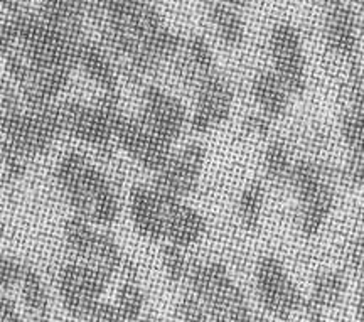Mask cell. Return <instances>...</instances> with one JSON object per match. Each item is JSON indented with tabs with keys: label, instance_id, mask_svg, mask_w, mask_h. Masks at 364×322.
Returning a JSON list of instances; mask_svg holds the SVG:
<instances>
[{
	"label": "cell",
	"instance_id": "1",
	"mask_svg": "<svg viewBox=\"0 0 364 322\" xmlns=\"http://www.w3.org/2000/svg\"><path fill=\"white\" fill-rule=\"evenodd\" d=\"M189 292L206 307L211 322H258L247 296L223 263H191L188 277Z\"/></svg>",
	"mask_w": 364,
	"mask_h": 322
},
{
	"label": "cell",
	"instance_id": "2",
	"mask_svg": "<svg viewBox=\"0 0 364 322\" xmlns=\"http://www.w3.org/2000/svg\"><path fill=\"white\" fill-rule=\"evenodd\" d=\"M289 186L297 196L300 231L307 238L316 237L327 225L334 210L336 194L329 172L318 162L297 161Z\"/></svg>",
	"mask_w": 364,
	"mask_h": 322
},
{
	"label": "cell",
	"instance_id": "3",
	"mask_svg": "<svg viewBox=\"0 0 364 322\" xmlns=\"http://www.w3.org/2000/svg\"><path fill=\"white\" fill-rule=\"evenodd\" d=\"M63 134L93 145L102 151L115 137L117 122L124 113L118 103V93H103L95 105L80 102L58 103Z\"/></svg>",
	"mask_w": 364,
	"mask_h": 322
},
{
	"label": "cell",
	"instance_id": "4",
	"mask_svg": "<svg viewBox=\"0 0 364 322\" xmlns=\"http://www.w3.org/2000/svg\"><path fill=\"white\" fill-rule=\"evenodd\" d=\"M255 287L262 307L275 319L287 321L302 311L304 299L297 284L275 255H262L255 267Z\"/></svg>",
	"mask_w": 364,
	"mask_h": 322
},
{
	"label": "cell",
	"instance_id": "5",
	"mask_svg": "<svg viewBox=\"0 0 364 322\" xmlns=\"http://www.w3.org/2000/svg\"><path fill=\"white\" fill-rule=\"evenodd\" d=\"M112 277L90 263H68L59 272V297L75 319L88 321L95 304L102 301Z\"/></svg>",
	"mask_w": 364,
	"mask_h": 322
},
{
	"label": "cell",
	"instance_id": "6",
	"mask_svg": "<svg viewBox=\"0 0 364 322\" xmlns=\"http://www.w3.org/2000/svg\"><path fill=\"white\" fill-rule=\"evenodd\" d=\"M66 198L71 203L75 215L85 218L100 228L113 225L120 215V201L115 189L107 176L93 164L66 193Z\"/></svg>",
	"mask_w": 364,
	"mask_h": 322
},
{
	"label": "cell",
	"instance_id": "7",
	"mask_svg": "<svg viewBox=\"0 0 364 322\" xmlns=\"http://www.w3.org/2000/svg\"><path fill=\"white\" fill-rule=\"evenodd\" d=\"M206 166V149L198 142L186 144L172 152L169 161L154 174L152 188L167 201H186L203 178Z\"/></svg>",
	"mask_w": 364,
	"mask_h": 322
},
{
	"label": "cell",
	"instance_id": "8",
	"mask_svg": "<svg viewBox=\"0 0 364 322\" xmlns=\"http://www.w3.org/2000/svg\"><path fill=\"white\" fill-rule=\"evenodd\" d=\"M268 51L272 61L270 70L287 86L292 97L306 92L307 61L297 27L290 22H279L273 26L268 39Z\"/></svg>",
	"mask_w": 364,
	"mask_h": 322
},
{
	"label": "cell",
	"instance_id": "9",
	"mask_svg": "<svg viewBox=\"0 0 364 322\" xmlns=\"http://www.w3.org/2000/svg\"><path fill=\"white\" fill-rule=\"evenodd\" d=\"M235 108V93L231 85L211 73L198 81L193 112L189 113V127L194 134L204 135L230 120Z\"/></svg>",
	"mask_w": 364,
	"mask_h": 322
},
{
	"label": "cell",
	"instance_id": "10",
	"mask_svg": "<svg viewBox=\"0 0 364 322\" xmlns=\"http://www.w3.org/2000/svg\"><path fill=\"white\" fill-rule=\"evenodd\" d=\"M113 140L136 164L152 174L161 171L174 152V145L154 134L139 117L122 115L117 122Z\"/></svg>",
	"mask_w": 364,
	"mask_h": 322
},
{
	"label": "cell",
	"instance_id": "11",
	"mask_svg": "<svg viewBox=\"0 0 364 322\" xmlns=\"http://www.w3.org/2000/svg\"><path fill=\"white\" fill-rule=\"evenodd\" d=\"M139 119L154 134L174 145L189 125V112L174 95L156 85H150L144 90L142 112Z\"/></svg>",
	"mask_w": 364,
	"mask_h": 322
},
{
	"label": "cell",
	"instance_id": "12",
	"mask_svg": "<svg viewBox=\"0 0 364 322\" xmlns=\"http://www.w3.org/2000/svg\"><path fill=\"white\" fill-rule=\"evenodd\" d=\"M171 201L164 199L152 186L136 184L129 194L132 225L140 237L149 242H164L166 211Z\"/></svg>",
	"mask_w": 364,
	"mask_h": 322
},
{
	"label": "cell",
	"instance_id": "13",
	"mask_svg": "<svg viewBox=\"0 0 364 322\" xmlns=\"http://www.w3.org/2000/svg\"><path fill=\"white\" fill-rule=\"evenodd\" d=\"M208 221L201 211L189 206L186 201H171L166 211L164 242L176 247L189 248L204 238Z\"/></svg>",
	"mask_w": 364,
	"mask_h": 322
},
{
	"label": "cell",
	"instance_id": "14",
	"mask_svg": "<svg viewBox=\"0 0 364 322\" xmlns=\"http://www.w3.org/2000/svg\"><path fill=\"white\" fill-rule=\"evenodd\" d=\"M36 14L46 26L73 41L85 39L86 0H39Z\"/></svg>",
	"mask_w": 364,
	"mask_h": 322
},
{
	"label": "cell",
	"instance_id": "15",
	"mask_svg": "<svg viewBox=\"0 0 364 322\" xmlns=\"http://www.w3.org/2000/svg\"><path fill=\"white\" fill-rule=\"evenodd\" d=\"M76 66L81 68L88 78L102 90L103 93H118V73L115 63L110 54L98 41L85 38L78 46V56H76Z\"/></svg>",
	"mask_w": 364,
	"mask_h": 322
},
{
	"label": "cell",
	"instance_id": "16",
	"mask_svg": "<svg viewBox=\"0 0 364 322\" xmlns=\"http://www.w3.org/2000/svg\"><path fill=\"white\" fill-rule=\"evenodd\" d=\"M250 95L260 115L268 122L280 120L282 117H285L292 102V93L272 70L260 71L253 76Z\"/></svg>",
	"mask_w": 364,
	"mask_h": 322
},
{
	"label": "cell",
	"instance_id": "17",
	"mask_svg": "<svg viewBox=\"0 0 364 322\" xmlns=\"http://www.w3.org/2000/svg\"><path fill=\"white\" fill-rule=\"evenodd\" d=\"M326 41L336 54L343 58H351L356 51L358 31L356 17L349 6L329 9L324 26Z\"/></svg>",
	"mask_w": 364,
	"mask_h": 322
},
{
	"label": "cell",
	"instance_id": "18",
	"mask_svg": "<svg viewBox=\"0 0 364 322\" xmlns=\"http://www.w3.org/2000/svg\"><path fill=\"white\" fill-rule=\"evenodd\" d=\"M346 287H348L346 277L341 272L329 270L318 274L314 280L311 297L306 299L302 311H306L314 322H318L326 309L338 306L343 301Z\"/></svg>",
	"mask_w": 364,
	"mask_h": 322
},
{
	"label": "cell",
	"instance_id": "19",
	"mask_svg": "<svg viewBox=\"0 0 364 322\" xmlns=\"http://www.w3.org/2000/svg\"><path fill=\"white\" fill-rule=\"evenodd\" d=\"M209 21H211L215 33L225 46L238 48L245 39V22L241 14L236 9H231L225 4L213 0L208 9Z\"/></svg>",
	"mask_w": 364,
	"mask_h": 322
},
{
	"label": "cell",
	"instance_id": "20",
	"mask_svg": "<svg viewBox=\"0 0 364 322\" xmlns=\"http://www.w3.org/2000/svg\"><path fill=\"white\" fill-rule=\"evenodd\" d=\"M341 134L351 156L364 154V95L359 86L354 88L351 103L341 120Z\"/></svg>",
	"mask_w": 364,
	"mask_h": 322
},
{
	"label": "cell",
	"instance_id": "21",
	"mask_svg": "<svg viewBox=\"0 0 364 322\" xmlns=\"http://www.w3.org/2000/svg\"><path fill=\"white\" fill-rule=\"evenodd\" d=\"M295 162L292 149L282 139H273L263 151V172L273 184H289Z\"/></svg>",
	"mask_w": 364,
	"mask_h": 322
},
{
	"label": "cell",
	"instance_id": "22",
	"mask_svg": "<svg viewBox=\"0 0 364 322\" xmlns=\"http://www.w3.org/2000/svg\"><path fill=\"white\" fill-rule=\"evenodd\" d=\"M100 226L90 223L88 220L78 215H73L65 223V240L68 248L75 253L76 257L83 258L85 263L91 260L95 247H97L100 237Z\"/></svg>",
	"mask_w": 364,
	"mask_h": 322
},
{
	"label": "cell",
	"instance_id": "23",
	"mask_svg": "<svg viewBox=\"0 0 364 322\" xmlns=\"http://www.w3.org/2000/svg\"><path fill=\"white\" fill-rule=\"evenodd\" d=\"M265 203L267 189L262 181H252L241 189L238 196V218L245 230L255 231L260 228Z\"/></svg>",
	"mask_w": 364,
	"mask_h": 322
},
{
	"label": "cell",
	"instance_id": "24",
	"mask_svg": "<svg viewBox=\"0 0 364 322\" xmlns=\"http://www.w3.org/2000/svg\"><path fill=\"white\" fill-rule=\"evenodd\" d=\"M182 63L188 68L191 75L196 76V80H201L206 75L215 73V56L209 43L203 36H193L186 39L181 49Z\"/></svg>",
	"mask_w": 364,
	"mask_h": 322
},
{
	"label": "cell",
	"instance_id": "25",
	"mask_svg": "<svg viewBox=\"0 0 364 322\" xmlns=\"http://www.w3.org/2000/svg\"><path fill=\"white\" fill-rule=\"evenodd\" d=\"M19 284L22 290V301H24L27 309L38 317L48 316L49 297L38 272L31 269V267H24Z\"/></svg>",
	"mask_w": 364,
	"mask_h": 322
},
{
	"label": "cell",
	"instance_id": "26",
	"mask_svg": "<svg viewBox=\"0 0 364 322\" xmlns=\"http://www.w3.org/2000/svg\"><path fill=\"white\" fill-rule=\"evenodd\" d=\"M145 306V297L142 289L139 287L136 280H124L117 292L115 307L127 322L140 319Z\"/></svg>",
	"mask_w": 364,
	"mask_h": 322
},
{
	"label": "cell",
	"instance_id": "27",
	"mask_svg": "<svg viewBox=\"0 0 364 322\" xmlns=\"http://www.w3.org/2000/svg\"><path fill=\"white\" fill-rule=\"evenodd\" d=\"M91 162L88 157L81 152H70L59 161L56 167V181L63 193H68L78 181L83 178V174L88 171Z\"/></svg>",
	"mask_w": 364,
	"mask_h": 322
},
{
	"label": "cell",
	"instance_id": "28",
	"mask_svg": "<svg viewBox=\"0 0 364 322\" xmlns=\"http://www.w3.org/2000/svg\"><path fill=\"white\" fill-rule=\"evenodd\" d=\"M161 260L164 274H166L167 280H169L171 284L177 285L181 282H186V277H188L191 263L188 262L184 248L176 247V245L172 243H164Z\"/></svg>",
	"mask_w": 364,
	"mask_h": 322
},
{
	"label": "cell",
	"instance_id": "29",
	"mask_svg": "<svg viewBox=\"0 0 364 322\" xmlns=\"http://www.w3.org/2000/svg\"><path fill=\"white\" fill-rule=\"evenodd\" d=\"M22 110V103L19 93L14 90V86L0 76V132L16 120Z\"/></svg>",
	"mask_w": 364,
	"mask_h": 322
},
{
	"label": "cell",
	"instance_id": "30",
	"mask_svg": "<svg viewBox=\"0 0 364 322\" xmlns=\"http://www.w3.org/2000/svg\"><path fill=\"white\" fill-rule=\"evenodd\" d=\"M176 314L181 322H211L204 304L194 294H184L176 306Z\"/></svg>",
	"mask_w": 364,
	"mask_h": 322
},
{
	"label": "cell",
	"instance_id": "31",
	"mask_svg": "<svg viewBox=\"0 0 364 322\" xmlns=\"http://www.w3.org/2000/svg\"><path fill=\"white\" fill-rule=\"evenodd\" d=\"M24 265L0 253V289H12L21 282Z\"/></svg>",
	"mask_w": 364,
	"mask_h": 322
},
{
	"label": "cell",
	"instance_id": "32",
	"mask_svg": "<svg viewBox=\"0 0 364 322\" xmlns=\"http://www.w3.org/2000/svg\"><path fill=\"white\" fill-rule=\"evenodd\" d=\"M90 322H127L115 307V304L98 301L95 304L93 311L90 314Z\"/></svg>",
	"mask_w": 364,
	"mask_h": 322
},
{
	"label": "cell",
	"instance_id": "33",
	"mask_svg": "<svg viewBox=\"0 0 364 322\" xmlns=\"http://www.w3.org/2000/svg\"><path fill=\"white\" fill-rule=\"evenodd\" d=\"M349 260H351V267L356 272L359 280H364V233L359 235L356 242L353 243Z\"/></svg>",
	"mask_w": 364,
	"mask_h": 322
},
{
	"label": "cell",
	"instance_id": "34",
	"mask_svg": "<svg viewBox=\"0 0 364 322\" xmlns=\"http://www.w3.org/2000/svg\"><path fill=\"white\" fill-rule=\"evenodd\" d=\"M0 322H21V314L14 299L0 297Z\"/></svg>",
	"mask_w": 364,
	"mask_h": 322
},
{
	"label": "cell",
	"instance_id": "35",
	"mask_svg": "<svg viewBox=\"0 0 364 322\" xmlns=\"http://www.w3.org/2000/svg\"><path fill=\"white\" fill-rule=\"evenodd\" d=\"M0 6L9 14V19H21L33 12L22 0H0Z\"/></svg>",
	"mask_w": 364,
	"mask_h": 322
},
{
	"label": "cell",
	"instance_id": "36",
	"mask_svg": "<svg viewBox=\"0 0 364 322\" xmlns=\"http://www.w3.org/2000/svg\"><path fill=\"white\" fill-rule=\"evenodd\" d=\"M356 312L359 321L364 322V280H359V292L356 299Z\"/></svg>",
	"mask_w": 364,
	"mask_h": 322
},
{
	"label": "cell",
	"instance_id": "37",
	"mask_svg": "<svg viewBox=\"0 0 364 322\" xmlns=\"http://www.w3.org/2000/svg\"><path fill=\"white\" fill-rule=\"evenodd\" d=\"M218 2H221V4H225V6H228V7H231V9H236V11H243L245 7L248 6V2L250 0H218Z\"/></svg>",
	"mask_w": 364,
	"mask_h": 322
},
{
	"label": "cell",
	"instance_id": "38",
	"mask_svg": "<svg viewBox=\"0 0 364 322\" xmlns=\"http://www.w3.org/2000/svg\"><path fill=\"white\" fill-rule=\"evenodd\" d=\"M324 6H327V9H332V7H341V6H348L349 0H321Z\"/></svg>",
	"mask_w": 364,
	"mask_h": 322
},
{
	"label": "cell",
	"instance_id": "39",
	"mask_svg": "<svg viewBox=\"0 0 364 322\" xmlns=\"http://www.w3.org/2000/svg\"><path fill=\"white\" fill-rule=\"evenodd\" d=\"M134 322H161L159 319H156V317H140V319H136V321H134Z\"/></svg>",
	"mask_w": 364,
	"mask_h": 322
},
{
	"label": "cell",
	"instance_id": "40",
	"mask_svg": "<svg viewBox=\"0 0 364 322\" xmlns=\"http://www.w3.org/2000/svg\"><path fill=\"white\" fill-rule=\"evenodd\" d=\"M4 233H6V226H4V221L0 220V242H2V238H4Z\"/></svg>",
	"mask_w": 364,
	"mask_h": 322
},
{
	"label": "cell",
	"instance_id": "41",
	"mask_svg": "<svg viewBox=\"0 0 364 322\" xmlns=\"http://www.w3.org/2000/svg\"><path fill=\"white\" fill-rule=\"evenodd\" d=\"M31 322H43V321H31Z\"/></svg>",
	"mask_w": 364,
	"mask_h": 322
}]
</instances>
